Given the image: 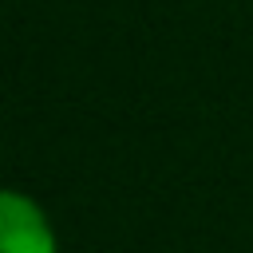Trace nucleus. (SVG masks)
I'll list each match as a JSON object with an SVG mask.
<instances>
[{
	"instance_id": "1",
	"label": "nucleus",
	"mask_w": 253,
	"mask_h": 253,
	"mask_svg": "<svg viewBox=\"0 0 253 253\" xmlns=\"http://www.w3.org/2000/svg\"><path fill=\"white\" fill-rule=\"evenodd\" d=\"M0 253H55V229L47 213L20 190L0 194Z\"/></svg>"
}]
</instances>
